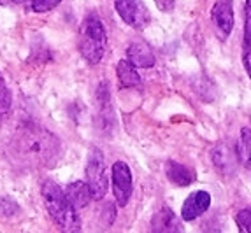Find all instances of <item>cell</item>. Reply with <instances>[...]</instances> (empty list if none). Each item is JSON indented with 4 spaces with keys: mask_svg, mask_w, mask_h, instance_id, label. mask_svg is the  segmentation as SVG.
<instances>
[{
    "mask_svg": "<svg viewBox=\"0 0 251 233\" xmlns=\"http://www.w3.org/2000/svg\"><path fill=\"white\" fill-rule=\"evenodd\" d=\"M9 158L26 170H39L54 165L60 156V140L41 126L18 130L9 142Z\"/></svg>",
    "mask_w": 251,
    "mask_h": 233,
    "instance_id": "6da1fadb",
    "label": "cell"
},
{
    "mask_svg": "<svg viewBox=\"0 0 251 233\" xmlns=\"http://www.w3.org/2000/svg\"><path fill=\"white\" fill-rule=\"evenodd\" d=\"M42 200L46 204V209L53 221L63 232H79L81 221L77 210L69 204L65 191L53 181H44L41 187Z\"/></svg>",
    "mask_w": 251,
    "mask_h": 233,
    "instance_id": "7a4b0ae2",
    "label": "cell"
},
{
    "mask_svg": "<svg viewBox=\"0 0 251 233\" xmlns=\"http://www.w3.org/2000/svg\"><path fill=\"white\" fill-rule=\"evenodd\" d=\"M107 47V33L97 16L84 18L79 26V53L90 65L100 63Z\"/></svg>",
    "mask_w": 251,
    "mask_h": 233,
    "instance_id": "3957f363",
    "label": "cell"
},
{
    "mask_svg": "<svg viewBox=\"0 0 251 233\" xmlns=\"http://www.w3.org/2000/svg\"><path fill=\"white\" fill-rule=\"evenodd\" d=\"M86 184L90 187V193H92V198L102 200L107 193V168H105L104 156H102V151L93 147L92 153L88 156V163H86Z\"/></svg>",
    "mask_w": 251,
    "mask_h": 233,
    "instance_id": "277c9868",
    "label": "cell"
},
{
    "mask_svg": "<svg viewBox=\"0 0 251 233\" xmlns=\"http://www.w3.org/2000/svg\"><path fill=\"white\" fill-rule=\"evenodd\" d=\"M114 7L120 18L132 28L143 30L151 21V14L143 0H114Z\"/></svg>",
    "mask_w": 251,
    "mask_h": 233,
    "instance_id": "5b68a950",
    "label": "cell"
},
{
    "mask_svg": "<svg viewBox=\"0 0 251 233\" xmlns=\"http://www.w3.org/2000/svg\"><path fill=\"white\" fill-rule=\"evenodd\" d=\"M113 193L116 204L125 207L132 196V170L125 162H116L113 165Z\"/></svg>",
    "mask_w": 251,
    "mask_h": 233,
    "instance_id": "8992f818",
    "label": "cell"
},
{
    "mask_svg": "<svg viewBox=\"0 0 251 233\" xmlns=\"http://www.w3.org/2000/svg\"><path fill=\"white\" fill-rule=\"evenodd\" d=\"M211 160H213L216 170L223 175H234L237 172V153L234 151V147H230L228 144H218L213 151H211Z\"/></svg>",
    "mask_w": 251,
    "mask_h": 233,
    "instance_id": "52a82bcc",
    "label": "cell"
},
{
    "mask_svg": "<svg viewBox=\"0 0 251 233\" xmlns=\"http://www.w3.org/2000/svg\"><path fill=\"white\" fill-rule=\"evenodd\" d=\"M211 18L216 28L223 35H230L234 30V2L232 0H216V4L211 9Z\"/></svg>",
    "mask_w": 251,
    "mask_h": 233,
    "instance_id": "ba28073f",
    "label": "cell"
},
{
    "mask_svg": "<svg viewBox=\"0 0 251 233\" xmlns=\"http://www.w3.org/2000/svg\"><path fill=\"white\" fill-rule=\"evenodd\" d=\"M211 205V195L207 191H195L184 200L183 207H181V217L184 221H193L197 219L199 216L209 209Z\"/></svg>",
    "mask_w": 251,
    "mask_h": 233,
    "instance_id": "9c48e42d",
    "label": "cell"
},
{
    "mask_svg": "<svg viewBox=\"0 0 251 233\" xmlns=\"http://www.w3.org/2000/svg\"><path fill=\"white\" fill-rule=\"evenodd\" d=\"M126 60L139 69H151L155 65V54L143 41H135L126 47Z\"/></svg>",
    "mask_w": 251,
    "mask_h": 233,
    "instance_id": "30bf717a",
    "label": "cell"
},
{
    "mask_svg": "<svg viewBox=\"0 0 251 233\" xmlns=\"http://www.w3.org/2000/svg\"><path fill=\"white\" fill-rule=\"evenodd\" d=\"M165 175L172 184H176L179 187H186L192 183H195V172L188 166L181 165V163L172 162V160L165 163Z\"/></svg>",
    "mask_w": 251,
    "mask_h": 233,
    "instance_id": "8fae6325",
    "label": "cell"
},
{
    "mask_svg": "<svg viewBox=\"0 0 251 233\" xmlns=\"http://www.w3.org/2000/svg\"><path fill=\"white\" fill-rule=\"evenodd\" d=\"M65 196H67L69 204L75 209V210H81L86 205L90 204L92 200V193H90V187L83 181H75V183L69 184L67 189H65Z\"/></svg>",
    "mask_w": 251,
    "mask_h": 233,
    "instance_id": "7c38bea8",
    "label": "cell"
},
{
    "mask_svg": "<svg viewBox=\"0 0 251 233\" xmlns=\"http://www.w3.org/2000/svg\"><path fill=\"white\" fill-rule=\"evenodd\" d=\"M151 230L153 232H183V226L171 209L163 207L151 221Z\"/></svg>",
    "mask_w": 251,
    "mask_h": 233,
    "instance_id": "4fadbf2b",
    "label": "cell"
},
{
    "mask_svg": "<svg viewBox=\"0 0 251 233\" xmlns=\"http://www.w3.org/2000/svg\"><path fill=\"white\" fill-rule=\"evenodd\" d=\"M116 74H118V81H120L122 88H135L141 84V75L137 74L135 67L132 65L128 60L118 62Z\"/></svg>",
    "mask_w": 251,
    "mask_h": 233,
    "instance_id": "5bb4252c",
    "label": "cell"
},
{
    "mask_svg": "<svg viewBox=\"0 0 251 233\" xmlns=\"http://www.w3.org/2000/svg\"><path fill=\"white\" fill-rule=\"evenodd\" d=\"M237 158L243 165L251 166V130L250 128L241 130V139H239V147H237Z\"/></svg>",
    "mask_w": 251,
    "mask_h": 233,
    "instance_id": "9a60e30c",
    "label": "cell"
},
{
    "mask_svg": "<svg viewBox=\"0 0 251 233\" xmlns=\"http://www.w3.org/2000/svg\"><path fill=\"white\" fill-rule=\"evenodd\" d=\"M11 102H13V96H11V92H9L7 84H5L4 75L0 72V116H4V114L9 113Z\"/></svg>",
    "mask_w": 251,
    "mask_h": 233,
    "instance_id": "2e32d148",
    "label": "cell"
},
{
    "mask_svg": "<svg viewBox=\"0 0 251 233\" xmlns=\"http://www.w3.org/2000/svg\"><path fill=\"white\" fill-rule=\"evenodd\" d=\"M20 207H18L16 202H13L11 198L7 196H0V217H4V219H9V217H13L14 214H18Z\"/></svg>",
    "mask_w": 251,
    "mask_h": 233,
    "instance_id": "e0dca14e",
    "label": "cell"
},
{
    "mask_svg": "<svg viewBox=\"0 0 251 233\" xmlns=\"http://www.w3.org/2000/svg\"><path fill=\"white\" fill-rule=\"evenodd\" d=\"M235 223L241 232L251 233V209H243L235 214Z\"/></svg>",
    "mask_w": 251,
    "mask_h": 233,
    "instance_id": "ac0fdd59",
    "label": "cell"
},
{
    "mask_svg": "<svg viewBox=\"0 0 251 233\" xmlns=\"http://www.w3.org/2000/svg\"><path fill=\"white\" fill-rule=\"evenodd\" d=\"M62 0H32L30 2V9L34 13H48L51 9H54Z\"/></svg>",
    "mask_w": 251,
    "mask_h": 233,
    "instance_id": "d6986e66",
    "label": "cell"
},
{
    "mask_svg": "<svg viewBox=\"0 0 251 233\" xmlns=\"http://www.w3.org/2000/svg\"><path fill=\"white\" fill-rule=\"evenodd\" d=\"M251 41V0L244 2V44Z\"/></svg>",
    "mask_w": 251,
    "mask_h": 233,
    "instance_id": "ffe728a7",
    "label": "cell"
},
{
    "mask_svg": "<svg viewBox=\"0 0 251 233\" xmlns=\"http://www.w3.org/2000/svg\"><path fill=\"white\" fill-rule=\"evenodd\" d=\"M243 63H244V69H246L248 75H250V79H251V41L244 44V49H243Z\"/></svg>",
    "mask_w": 251,
    "mask_h": 233,
    "instance_id": "44dd1931",
    "label": "cell"
},
{
    "mask_svg": "<svg viewBox=\"0 0 251 233\" xmlns=\"http://www.w3.org/2000/svg\"><path fill=\"white\" fill-rule=\"evenodd\" d=\"M174 2H176V0H155L156 7H158L160 11H163V13H169V11H172V7H174Z\"/></svg>",
    "mask_w": 251,
    "mask_h": 233,
    "instance_id": "7402d4cb",
    "label": "cell"
},
{
    "mask_svg": "<svg viewBox=\"0 0 251 233\" xmlns=\"http://www.w3.org/2000/svg\"><path fill=\"white\" fill-rule=\"evenodd\" d=\"M13 2H16V4H21V2H25V0H13Z\"/></svg>",
    "mask_w": 251,
    "mask_h": 233,
    "instance_id": "603a6c76",
    "label": "cell"
}]
</instances>
